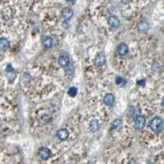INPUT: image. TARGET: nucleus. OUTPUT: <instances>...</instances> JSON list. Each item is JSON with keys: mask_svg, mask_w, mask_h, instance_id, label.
Returning a JSON list of instances; mask_svg holds the SVG:
<instances>
[{"mask_svg": "<svg viewBox=\"0 0 164 164\" xmlns=\"http://www.w3.org/2000/svg\"><path fill=\"white\" fill-rule=\"evenodd\" d=\"M65 68V72L67 73L68 76H72L73 73H74V67H73V65L72 64L69 63L67 67H64Z\"/></svg>", "mask_w": 164, "mask_h": 164, "instance_id": "17", "label": "nucleus"}, {"mask_svg": "<svg viewBox=\"0 0 164 164\" xmlns=\"http://www.w3.org/2000/svg\"><path fill=\"white\" fill-rule=\"evenodd\" d=\"M88 164H94V163H89Z\"/></svg>", "mask_w": 164, "mask_h": 164, "instance_id": "24", "label": "nucleus"}, {"mask_svg": "<svg viewBox=\"0 0 164 164\" xmlns=\"http://www.w3.org/2000/svg\"><path fill=\"white\" fill-rule=\"evenodd\" d=\"M122 126V122L121 119H116L114 120L113 122L112 123V127L113 128L114 130H120Z\"/></svg>", "mask_w": 164, "mask_h": 164, "instance_id": "16", "label": "nucleus"}, {"mask_svg": "<svg viewBox=\"0 0 164 164\" xmlns=\"http://www.w3.org/2000/svg\"><path fill=\"white\" fill-rule=\"evenodd\" d=\"M129 116L131 117H132V118H135L136 117H137L138 115H140V110L139 108H137V107H131V108H130V109H129Z\"/></svg>", "mask_w": 164, "mask_h": 164, "instance_id": "15", "label": "nucleus"}, {"mask_svg": "<svg viewBox=\"0 0 164 164\" xmlns=\"http://www.w3.org/2000/svg\"><path fill=\"white\" fill-rule=\"evenodd\" d=\"M145 84V79L137 81V85H144Z\"/></svg>", "mask_w": 164, "mask_h": 164, "instance_id": "20", "label": "nucleus"}, {"mask_svg": "<svg viewBox=\"0 0 164 164\" xmlns=\"http://www.w3.org/2000/svg\"><path fill=\"white\" fill-rule=\"evenodd\" d=\"M124 81H125V80L122 76H117V78H116V84L117 85H122V83H124Z\"/></svg>", "mask_w": 164, "mask_h": 164, "instance_id": "19", "label": "nucleus"}, {"mask_svg": "<svg viewBox=\"0 0 164 164\" xmlns=\"http://www.w3.org/2000/svg\"><path fill=\"white\" fill-rule=\"evenodd\" d=\"M70 63V58L67 54H63L61 55L58 58V64L60 67H67L68 64Z\"/></svg>", "mask_w": 164, "mask_h": 164, "instance_id": "9", "label": "nucleus"}, {"mask_svg": "<svg viewBox=\"0 0 164 164\" xmlns=\"http://www.w3.org/2000/svg\"><path fill=\"white\" fill-rule=\"evenodd\" d=\"M121 2L123 4H128L131 2V0H121Z\"/></svg>", "mask_w": 164, "mask_h": 164, "instance_id": "21", "label": "nucleus"}, {"mask_svg": "<svg viewBox=\"0 0 164 164\" xmlns=\"http://www.w3.org/2000/svg\"><path fill=\"white\" fill-rule=\"evenodd\" d=\"M108 25L110 26V27L112 28H114V29H116V28H117L120 26V20L117 17H116V16H111L109 17V18L108 20Z\"/></svg>", "mask_w": 164, "mask_h": 164, "instance_id": "7", "label": "nucleus"}, {"mask_svg": "<svg viewBox=\"0 0 164 164\" xmlns=\"http://www.w3.org/2000/svg\"><path fill=\"white\" fill-rule=\"evenodd\" d=\"M106 63V56L104 53H99L97 54L95 59V64L97 67H102Z\"/></svg>", "mask_w": 164, "mask_h": 164, "instance_id": "5", "label": "nucleus"}, {"mask_svg": "<svg viewBox=\"0 0 164 164\" xmlns=\"http://www.w3.org/2000/svg\"><path fill=\"white\" fill-rule=\"evenodd\" d=\"M115 102V97L113 94H107L104 98V104L107 106H112Z\"/></svg>", "mask_w": 164, "mask_h": 164, "instance_id": "12", "label": "nucleus"}, {"mask_svg": "<svg viewBox=\"0 0 164 164\" xmlns=\"http://www.w3.org/2000/svg\"><path fill=\"white\" fill-rule=\"evenodd\" d=\"M137 29L140 32H146L149 30V24L146 21H140L137 25Z\"/></svg>", "mask_w": 164, "mask_h": 164, "instance_id": "10", "label": "nucleus"}, {"mask_svg": "<svg viewBox=\"0 0 164 164\" xmlns=\"http://www.w3.org/2000/svg\"><path fill=\"white\" fill-rule=\"evenodd\" d=\"M129 52V47L125 43H121L118 46H117V54L122 57H124Z\"/></svg>", "mask_w": 164, "mask_h": 164, "instance_id": "6", "label": "nucleus"}, {"mask_svg": "<svg viewBox=\"0 0 164 164\" xmlns=\"http://www.w3.org/2000/svg\"><path fill=\"white\" fill-rule=\"evenodd\" d=\"M163 120L160 117H155L149 122V127L155 133H160L163 129Z\"/></svg>", "mask_w": 164, "mask_h": 164, "instance_id": "1", "label": "nucleus"}, {"mask_svg": "<svg viewBox=\"0 0 164 164\" xmlns=\"http://www.w3.org/2000/svg\"><path fill=\"white\" fill-rule=\"evenodd\" d=\"M57 137L61 140H66L69 137L68 130L66 129V128L60 129L59 131H58V132H57Z\"/></svg>", "mask_w": 164, "mask_h": 164, "instance_id": "8", "label": "nucleus"}, {"mask_svg": "<svg viewBox=\"0 0 164 164\" xmlns=\"http://www.w3.org/2000/svg\"><path fill=\"white\" fill-rule=\"evenodd\" d=\"M128 164H138V163H137V162L136 161V160L131 159V160H130V162L128 163Z\"/></svg>", "mask_w": 164, "mask_h": 164, "instance_id": "22", "label": "nucleus"}, {"mask_svg": "<svg viewBox=\"0 0 164 164\" xmlns=\"http://www.w3.org/2000/svg\"><path fill=\"white\" fill-rule=\"evenodd\" d=\"M100 127V125H99V122L98 120L96 119H92L91 121L90 122V124H89V128L91 132H96L99 131V129Z\"/></svg>", "mask_w": 164, "mask_h": 164, "instance_id": "11", "label": "nucleus"}, {"mask_svg": "<svg viewBox=\"0 0 164 164\" xmlns=\"http://www.w3.org/2000/svg\"><path fill=\"white\" fill-rule=\"evenodd\" d=\"M77 92L78 90L76 87H71L68 90L67 94L70 97H76V95H77Z\"/></svg>", "mask_w": 164, "mask_h": 164, "instance_id": "18", "label": "nucleus"}, {"mask_svg": "<svg viewBox=\"0 0 164 164\" xmlns=\"http://www.w3.org/2000/svg\"><path fill=\"white\" fill-rule=\"evenodd\" d=\"M38 155L42 160H47L51 156V151L49 149L45 148V147H42L39 149Z\"/></svg>", "mask_w": 164, "mask_h": 164, "instance_id": "3", "label": "nucleus"}, {"mask_svg": "<svg viewBox=\"0 0 164 164\" xmlns=\"http://www.w3.org/2000/svg\"><path fill=\"white\" fill-rule=\"evenodd\" d=\"M10 47V42L6 38H1L0 39V49L1 50H6Z\"/></svg>", "mask_w": 164, "mask_h": 164, "instance_id": "13", "label": "nucleus"}, {"mask_svg": "<svg viewBox=\"0 0 164 164\" xmlns=\"http://www.w3.org/2000/svg\"><path fill=\"white\" fill-rule=\"evenodd\" d=\"M42 44L46 49H50L53 46V39L49 36H45L42 40Z\"/></svg>", "mask_w": 164, "mask_h": 164, "instance_id": "14", "label": "nucleus"}, {"mask_svg": "<svg viewBox=\"0 0 164 164\" xmlns=\"http://www.w3.org/2000/svg\"><path fill=\"white\" fill-rule=\"evenodd\" d=\"M135 123H134V126L136 130H142L143 128L145 126L146 119L144 116L142 115H138L137 117H135Z\"/></svg>", "mask_w": 164, "mask_h": 164, "instance_id": "2", "label": "nucleus"}, {"mask_svg": "<svg viewBox=\"0 0 164 164\" xmlns=\"http://www.w3.org/2000/svg\"><path fill=\"white\" fill-rule=\"evenodd\" d=\"M66 1H67V2H71V3H72V2H74L75 0H66Z\"/></svg>", "mask_w": 164, "mask_h": 164, "instance_id": "23", "label": "nucleus"}, {"mask_svg": "<svg viewBox=\"0 0 164 164\" xmlns=\"http://www.w3.org/2000/svg\"><path fill=\"white\" fill-rule=\"evenodd\" d=\"M73 15H74V12L72 8H63L62 11V17L65 22H68L72 18Z\"/></svg>", "mask_w": 164, "mask_h": 164, "instance_id": "4", "label": "nucleus"}]
</instances>
